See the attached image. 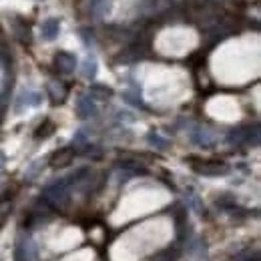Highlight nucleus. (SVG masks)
I'll use <instances>...</instances> for the list:
<instances>
[{
    "label": "nucleus",
    "instance_id": "obj_1",
    "mask_svg": "<svg viewBox=\"0 0 261 261\" xmlns=\"http://www.w3.org/2000/svg\"><path fill=\"white\" fill-rule=\"evenodd\" d=\"M14 261H33V245L31 241L24 243V239L20 237L16 247H14Z\"/></svg>",
    "mask_w": 261,
    "mask_h": 261
},
{
    "label": "nucleus",
    "instance_id": "obj_2",
    "mask_svg": "<svg viewBox=\"0 0 261 261\" xmlns=\"http://www.w3.org/2000/svg\"><path fill=\"white\" fill-rule=\"evenodd\" d=\"M70 155H72V151H70V149H63L61 153H57V155H55L53 163L59 165V167H63V165H66L68 161H70Z\"/></svg>",
    "mask_w": 261,
    "mask_h": 261
},
{
    "label": "nucleus",
    "instance_id": "obj_3",
    "mask_svg": "<svg viewBox=\"0 0 261 261\" xmlns=\"http://www.w3.org/2000/svg\"><path fill=\"white\" fill-rule=\"evenodd\" d=\"M175 259H177V253H175L173 249H171V251H169V249H167V251H161L159 255L153 257V261H175Z\"/></svg>",
    "mask_w": 261,
    "mask_h": 261
}]
</instances>
